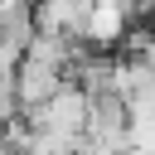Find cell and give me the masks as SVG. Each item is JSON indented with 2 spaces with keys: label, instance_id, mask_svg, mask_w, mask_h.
<instances>
[{
  "label": "cell",
  "instance_id": "cell-1",
  "mask_svg": "<svg viewBox=\"0 0 155 155\" xmlns=\"http://www.w3.org/2000/svg\"><path fill=\"white\" fill-rule=\"evenodd\" d=\"M87 19H92V0H34V24H39V34L87 39Z\"/></svg>",
  "mask_w": 155,
  "mask_h": 155
},
{
  "label": "cell",
  "instance_id": "cell-2",
  "mask_svg": "<svg viewBox=\"0 0 155 155\" xmlns=\"http://www.w3.org/2000/svg\"><path fill=\"white\" fill-rule=\"evenodd\" d=\"M24 121V97H19V73L0 68V126Z\"/></svg>",
  "mask_w": 155,
  "mask_h": 155
},
{
  "label": "cell",
  "instance_id": "cell-3",
  "mask_svg": "<svg viewBox=\"0 0 155 155\" xmlns=\"http://www.w3.org/2000/svg\"><path fill=\"white\" fill-rule=\"evenodd\" d=\"M0 39H5V34H0Z\"/></svg>",
  "mask_w": 155,
  "mask_h": 155
}]
</instances>
